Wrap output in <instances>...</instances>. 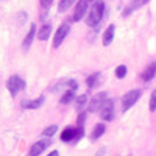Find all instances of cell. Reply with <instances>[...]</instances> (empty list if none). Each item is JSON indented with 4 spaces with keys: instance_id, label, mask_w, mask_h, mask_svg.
<instances>
[{
    "instance_id": "cell-28",
    "label": "cell",
    "mask_w": 156,
    "mask_h": 156,
    "mask_svg": "<svg viewBox=\"0 0 156 156\" xmlns=\"http://www.w3.org/2000/svg\"><path fill=\"white\" fill-rule=\"evenodd\" d=\"M47 156H59V153H58L56 150H53V151H50V153H48Z\"/></svg>"
},
{
    "instance_id": "cell-5",
    "label": "cell",
    "mask_w": 156,
    "mask_h": 156,
    "mask_svg": "<svg viewBox=\"0 0 156 156\" xmlns=\"http://www.w3.org/2000/svg\"><path fill=\"white\" fill-rule=\"evenodd\" d=\"M140 90L139 89H133V90H129V92H126L125 95H123V100H122V111L125 112V111H128L129 108H131L134 103L140 98Z\"/></svg>"
},
{
    "instance_id": "cell-27",
    "label": "cell",
    "mask_w": 156,
    "mask_h": 156,
    "mask_svg": "<svg viewBox=\"0 0 156 156\" xmlns=\"http://www.w3.org/2000/svg\"><path fill=\"white\" fill-rule=\"evenodd\" d=\"M39 3H41L42 8H50V5L53 3V0H39Z\"/></svg>"
},
{
    "instance_id": "cell-18",
    "label": "cell",
    "mask_w": 156,
    "mask_h": 156,
    "mask_svg": "<svg viewBox=\"0 0 156 156\" xmlns=\"http://www.w3.org/2000/svg\"><path fill=\"white\" fill-rule=\"evenodd\" d=\"M86 105H87V95H80V97L75 98V106H76V109H83Z\"/></svg>"
},
{
    "instance_id": "cell-20",
    "label": "cell",
    "mask_w": 156,
    "mask_h": 156,
    "mask_svg": "<svg viewBox=\"0 0 156 156\" xmlns=\"http://www.w3.org/2000/svg\"><path fill=\"white\" fill-rule=\"evenodd\" d=\"M126 72H128V69H126V66L125 64H120V66H117L115 67V76L117 78H125V75H126Z\"/></svg>"
},
{
    "instance_id": "cell-14",
    "label": "cell",
    "mask_w": 156,
    "mask_h": 156,
    "mask_svg": "<svg viewBox=\"0 0 156 156\" xmlns=\"http://www.w3.org/2000/svg\"><path fill=\"white\" fill-rule=\"evenodd\" d=\"M75 131H76V128L67 126V128L62 131V134H61V140H62V142H70V140H73V139H75Z\"/></svg>"
},
{
    "instance_id": "cell-22",
    "label": "cell",
    "mask_w": 156,
    "mask_h": 156,
    "mask_svg": "<svg viewBox=\"0 0 156 156\" xmlns=\"http://www.w3.org/2000/svg\"><path fill=\"white\" fill-rule=\"evenodd\" d=\"M148 108L150 111H154L156 109V89L151 92V97H150V103H148Z\"/></svg>"
},
{
    "instance_id": "cell-17",
    "label": "cell",
    "mask_w": 156,
    "mask_h": 156,
    "mask_svg": "<svg viewBox=\"0 0 156 156\" xmlns=\"http://www.w3.org/2000/svg\"><path fill=\"white\" fill-rule=\"evenodd\" d=\"M98 78H100V73L98 72H95V73H92V75H89L87 78H86V84H87V87L90 89V87H94L95 84H97V81H98Z\"/></svg>"
},
{
    "instance_id": "cell-29",
    "label": "cell",
    "mask_w": 156,
    "mask_h": 156,
    "mask_svg": "<svg viewBox=\"0 0 156 156\" xmlns=\"http://www.w3.org/2000/svg\"><path fill=\"white\" fill-rule=\"evenodd\" d=\"M87 2H89V3H90V2H97V0H87Z\"/></svg>"
},
{
    "instance_id": "cell-24",
    "label": "cell",
    "mask_w": 156,
    "mask_h": 156,
    "mask_svg": "<svg viewBox=\"0 0 156 156\" xmlns=\"http://www.w3.org/2000/svg\"><path fill=\"white\" fill-rule=\"evenodd\" d=\"M86 117H87V112H80V115H78V119H76L78 126H83V123H84V120H86Z\"/></svg>"
},
{
    "instance_id": "cell-10",
    "label": "cell",
    "mask_w": 156,
    "mask_h": 156,
    "mask_svg": "<svg viewBox=\"0 0 156 156\" xmlns=\"http://www.w3.org/2000/svg\"><path fill=\"white\" fill-rule=\"evenodd\" d=\"M156 75V64L154 62H151L150 66H147L145 67V70L140 73V78H142V81H150V80H153V76Z\"/></svg>"
},
{
    "instance_id": "cell-8",
    "label": "cell",
    "mask_w": 156,
    "mask_h": 156,
    "mask_svg": "<svg viewBox=\"0 0 156 156\" xmlns=\"http://www.w3.org/2000/svg\"><path fill=\"white\" fill-rule=\"evenodd\" d=\"M100 117L106 122L112 120V117H114V100H111V98L106 100V103L100 109Z\"/></svg>"
},
{
    "instance_id": "cell-11",
    "label": "cell",
    "mask_w": 156,
    "mask_h": 156,
    "mask_svg": "<svg viewBox=\"0 0 156 156\" xmlns=\"http://www.w3.org/2000/svg\"><path fill=\"white\" fill-rule=\"evenodd\" d=\"M114 33H115V25L111 23L109 27L105 30V33H103V45H109L112 42L114 39Z\"/></svg>"
},
{
    "instance_id": "cell-19",
    "label": "cell",
    "mask_w": 156,
    "mask_h": 156,
    "mask_svg": "<svg viewBox=\"0 0 156 156\" xmlns=\"http://www.w3.org/2000/svg\"><path fill=\"white\" fill-rule=\"evenodd\" d=\"M73 2H75V0H61L59 5H58V11H59V12L67 11V9L72 6V3H73Z\"/></svg>"
},
{
    "instance_id": "cell-16",
    "label": "cell",
    "mask_w": 156,
    "mask_h": 156,
    "mask_svg": "<svg viewBox=\"0 0 156 156\" xmlns=\"http://www.w3.org/2000/svg\"><path fill=\"white\" fill-rule=\"evenodd\" d=\"M76 97H75V90H66L62 95H61V98H59V103H62V105H66V103H70L72 100H75Z\"/></svg>"
},
{
    "instance_id": "cell-9",
    "label": "cell",
    "mask_w": 156,
    "mask_h": 156,
    "mask_svg": "<svg viewBox=\"0 0 156 156\" xmlns=\"http://www.w3.org/2000/svg\"><path fill=\"white\" fill-rule=\"evenodd\" d=\"M44 103V97H39V98H36V100H28V98H23L22 101H20V106L23 108V109H36V108H39Z\"/></svg>"
},
{
    "instance_id": "cell-30",
    "label": "cell",
    "mask_w": 156,
    "mask_h": 156,
    "mask_svg": "<svg viewBox=\"0 0 156 156\" xmlns=\"http://www.w3.org/2000/svg\"><path fill=\"white\" fill-rule=\"evenodd\" d=\"M129 156H133V154H129Z\"/></svg>"
},
{
    "instance_id": "cell-2",
    "label": "cell",
    "mask_w": 156,
    "mask_h": 156,
    "mask_svg": "<svg viewBox=\"0 0 156 156\" xmlns=\"http://www.w3.org/2000/svg\"><path fill=\"white\" fill-rule=\"evenodd\" d=\"M69 31H70V23L69 22H62L59 27H58L55 36H53V48H58L62 44V41L67 37Z\"/></svg>"
},
{
    "instance_id": "cell-13",
    "label": "cell",
    "mask_w": 156,
    "mask_h": 156,
    "mask_svg": "<svg viewBox=\"0 0 156 156\" xmlns=\"http://www.w3.org/2000/svg\"><path fill=\"white\" fill-rule=\"evenodd\" d=\"M50 33H51V25L50 23H44L41 28L37 31V39H41V41H47L50 37Z\"/></svg>"
},
{
    "instance_id": "cell-7",
    "label": "cell",
    "mask_w": 156,
    "mask_h": 156,
    "mask_svg": "<svg viewBox=\"0 0 156 156\" xmlns=\"http://www.w3.org/2000/svg\"><path fill=\"white\" fill-rule=\"evenodd\" d=\"M87 6H89L87 0H78V3L75 5V11H73L72 19H73L75 22H80V20L84 17V14L87 12Z\"/></svg>"
},
{
    "instance_id": "cell-21",
    "label": "cell",
    "mask_w": 156,
    "mask_h": 156,
    "mask_svg": "<svg viewBox=\"0 0 156 156\" xmlns=\"http://www.w3.org/2000/svg\"><path fill=\"white\" fill-rule=\"evenodd\" d=\"M56 129H58L56 125H50V126H47L44 131H42V136H45V137H51V136L56 133Z\"/></svg>"
},
{
    "instance_id": "cell-1",
    "label": "cell",
    "mask_w": 156,
    "mask_h": 156,
    "mask_svg": "<svg viewBox=\"0 0 156 156\" xmlns=\"http://www.w3.org/2000/svg\"><path fill=\"white\" fill-rule=\"evenodd\" d=\"M103 14H105V3H103L101 0H97V2H94V5L90 6V9L87 12V17H86L87 27L97 28L98 25L101 23Z\"/></svg>"
},
{
    "instance_id": "cell-26",
    "label": "cell",
    "mask_w": 156,
    "mask_h": 156,
    "mask_svg": "<svg viewBox=\"0 0 156 156\" xmlns=\"http://www.w3.org/2000/svg\"><path fill=\"white\" fill-rule=\"evenodd\" d=\"M67 86H69L70 90H76V89H78V83H76L75 80H69V81H67Z\"/></svg>"
},
{
    "instance_id": "cell-12",
    "label": "cell",
    "mask_w": 156,
    "mask_h": 156,
    "mask_svg": "<svg viewBox=\"0 0 156 156\" xmlns=\"http://www.w3.org/2000/svg\"><path fill=\"white\" fill-rule=\"evenodd\" d=\"M34 34H36V23H31V27H30V30H28L27 36H25L23 42H22V47H23L25 50L30 48V45H31V42H33V37H34Z\"/></svg>"
},
{
    "instance_id": "cell-6",
    "label": "cell",
    "mask_w": 156,
    "mask_h": 156,
    "mask_svg": "<svg viewBox=\"0 0 156 156\" xmlns=\"http://www.w3.org/2000/svg\"><path fill=\"white\" fill-rule=\"evenodd\" d=\"M50 144H51V137H47V139L34 142V144L31 145V148H30V151H28V156H39Z\"/></svg>"
},
{
    "instance_id": "cell-15",
    "label": "cell",
    "mask_w": 156,
    "mask_h": 156,
    "mask_svg": "<svg viewBox=\"0 0 156 156\" xmlns=\"http://www.w3.org/2000/svg\"><path fill=\"white\" fill-rule=\"evenodd\" d=\"M105 129H106L105 123H97V125L94 126V129H92V134H90L92 140H97L98 137H101V136H103V133H105Z\"/></svg>"
},
{
    "instance_id": "cell-23",
    "label": "cell",
    "mask_w": 156,
    "mask_h": 156,
    "mask_svg": "<svg viewBox=\"0 0 156 156\" xmlns=\"http://www.w3.org/2000/svg\"><path fill=\"white\" fill-rule=\"evenodd\" d=\"M84 136V128L83 126H76V131H75V142H78V140H80L81 137Z\"/></svg>"
},
{
    "instance_id": "cell-3",
    "label": "cell",
    "mask_w": 156,
    "mask_h": 156,
    "mask_svg": "<svg viewBox=\"0 0 156 156\" xmlns=\"http://www.w3.org/2000/svg\"><path fill=\"white\" fill-rule=\"evenodd\" d=\"M108 100V94L106 92H100V94H95L92 97V100L89 101V105H87V111L89 112H97L103 108V105L106 103Z\"/></svg>"
},
{
    "instance_id": "cell-4",
    "label": "cell",
    "mask_w": 156,
    "mask_h": 156,
    "mask_svg": "<svg viewBox=\"0 0 156 156\" xmlns=\"http://www.w3.org/2000/svg\"><path fill=\"white\" fill-rule=\"evenodd\" d=\"M6 87H8V90H9V94L14 97L19 90H22V89H25V81L22 80V78L19 76V75H12V76H9L8 78V81H6Z\"/></svg>"
},
{
    "instance_id": "cell-25",
    "label": "cell",
    "mask_w": 156,
    "mask_h": 156,
    "mask_svg": "<svg viewBox=\"0 0 156 156\" xmlns=\"http://www.w3.org/2000/svg\"><path fill=\"white\" fill-rule=\"evenodd\" d=\"M147 2H150V0H133L131 6H133V8H136V6H142V5H145Z\"/></svg>"
}]
</instances>
